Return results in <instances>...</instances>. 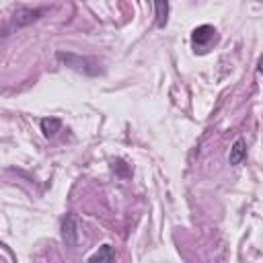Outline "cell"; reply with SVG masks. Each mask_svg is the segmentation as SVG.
<instances>
[{
	"instance_id": "6da1fadb",
	"label": "cell",
	"mask_w": 263,
	"mask_h": 263,
	"mask_svg": "<svg viewBox=\"0 0 263 263\" xmlns=\"http://www.w3.org/2000/svg\"><path fill=\"white\" fill-rule=\"evenodd\" d=\"M58 60H62L66 66H70V68H74V70H78V72H84V74H97V70L89 68V64H95V62L89 60V58H80V56H76V54H64V52H58Z\"/></svg>"
},
{
	"instance_id": "7a4b0ae2",
	"label": "cell",
	"mask_w": 263,
	"mask_h": 263,
	"mask_svg": "<svg viewBox=\"0 0 263 263\" xmlns=\"http://www.w3.org/2000/svg\"><path fill=\"white\" fill-rule=\"evenodd\" d=\"M46 11L43 9H21V11H17L15 13V17H13V29H21V27H27V25H31L33 21H37L41 15H43Z\"/></svg>"
},
{
	"instance_id": "3957f363",
	"label": "cell",
	"mask_w": 263,
	"mask_h": 263,
	"mask_svg": "<svg viewBox=\"0 0 263 263\" xmlns=\"http://www.w3.org/2000/svg\"><path fill=\"white\" fill-rule=\"evenodd\" d=\"M214 37H216V29L210 27V25H202V27L193 29V33H191V43H193L195 48H206Z\"/></svg>"
},
{
	"instance_id": "277c9868",
	"label": "cell",
	"mask_w": 263,
	"mask_h": 263,
	"mask_svg": "<svg viewBox=\"0 0 263 263\" xmlns=\"http://www.w3.org/2000/svg\"><path fill=\"white\" fill-rule=\"evenodd\" d=\"M62 238L68 247H76L78 243V224L74 220V216H66V220L62 222Z\"/></svg>"
},
{
	"instance_id": "5b68a950",
	"label": "cell",
	"mask_w": 263,
	"mask_h": 263,
	"mask_svg": "<svg viewBox=\"0 0 263 263\" xmlns=\"http://www.w3.org/2000/svg\"><path fill=\"white\" fill-rule=\"evenodd\" d=\"M245 157H247V144H245L243 138H238V140L232 144V148H230L228 163H230V165H240V163L245 161Z\"/></svg>"
},
{
	"instance_id": "8992f818",
	"label": "cell",
	"mask_w": 263,
	"mask_h": 263,
	"mask_svg": "<svg viewBox=\"0 0 263 263\" xmlns=\"http://www.w3.org/2000/svg\"><path fill=\"white\" fill-rule=\"evenodd\" d=\"M155 13H157V25L165 27L169 21V0H155Z\"/></svg>"
},
{
	"instance_id": "52a82bcc",
	"label": "cell",
	"mask_w": 263,
	"mask_h": 263,
	"mask_svg": "<svg viewBox=\"0 0 263 263\" xmlns=\"http://www.w3.org/2000/svg\"><path fill=\"white\" fill-rule=\"evenodd\" d=\"M62 127V121L56 119V117H50V119H41V129H43V134L50 138V136H56L58 132Z\"/></svg>"
},
{
	"instance_id": "ba28073f",
	"label": "cell",
	"mask_w": 263,
	"mask_h": 263,
	"mask_svg": "<svg viewBox=\"0 0 263 263\" xmlns=\"http://www.w3.org/2000/svg\"><path fill=\"white\" fill-rule=\"evenodd\" d=\"M115 259V251L109 247V245H103L95 255H91V263H97V261H113Z\"/></svg>"
}]
</instances>
